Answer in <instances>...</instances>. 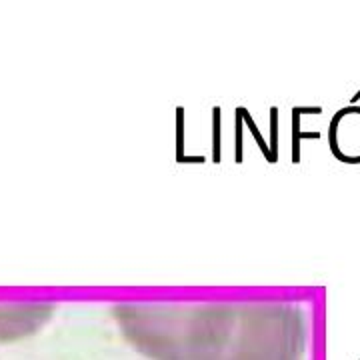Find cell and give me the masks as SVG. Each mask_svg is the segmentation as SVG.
<instances>
[{
	"label": "cell",
	"mask_w": 360,
	"mask_h": 360,
	"mask_svg": "<svg viewBox=\"0 0 360 360\" xmlns=\"http://www.w3.org/2000/svg\"><path fill=\"white\" fill-rule=\"evenodd\" d=\"M238 304H122L115 321L122 336L150 360H212L224 347Z\"/></svg>",
	"instance_id": "obj_1"
},
{
	"label": "cell",
	"mask_w": 360,
	"mask_h": 360,
	"mask_svg": "<svg viewBox=\"0 0 360 360\" xmlns=\"http://www.w3.org/2000/svg\"><path fill=\"white\" fill-rule=\"evenodd\" d=\"M307 347L302 312L286 302L238 304L224 347L212 360H300Z\"/></svg>",
	"instance_id": "obj_2"
},
{
	"label": "cell",
	"mask_w": 360,
	"mask_h": 360,
	"mask_svg": "<svg viewBox=\"0 0 360 360\" xmlns=\"http://www.w3.org/2000/svg\"><path fill=\"white\" fill-rule=\"evenodd\" d=\"M328 148L336 160L360 165V106L340 108L328 127Z\"/></svg>",
	"instance_id": "obj_3"
},
{
	"label": "cell",
	"mask_w": 360,
	"mask_h": 360,
	"mask_svg": "<svg viewBox=\"0 0 360 360\" xmlns=\"http://www.w3.org/2000/svg\"><path fill=\"white\" fill-rule=\"evenodd\" d=\"M52 307H0V342L16 340L32 335L39 326L49 321Z\"/></svg>",
	"instance_id": "obj_4"
}]
</instances>
